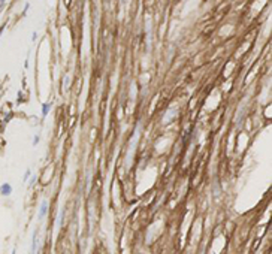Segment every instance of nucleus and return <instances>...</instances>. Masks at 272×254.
<instances>
[{
	"label": "nucleus",
	"mask_w": 272,
	"mask_h": 254,
	"mask_svg": "<svg viewBox=\"0 0 272 254\" xmlns=\"http://www.w3.org/2000/svg\"><path fill=\"white\" fill-rule=\"evenodd\" d=\"M11 194H12V186H11L9 182H3V184L0 186V196L8 197V196H11Z\"/></svg>",
	"instance_id": "obj_1"
},
{
	"label": "nucleus",
	"mask_w": 272,
	"mask_h": 254,
	"mask_svg": "<svg viewBox=\"0 0 272 254\" xmlns=\"http://www.w3.org/2000/svg\"><path fill=\"white\" fill-rule=\"evenodd\" d=\"M47 211H48V202L47 200H43V202L41 203V209H39V220H42V218L45 217Z\"/></svg>",
	"instance_id": "obj_2"
},
{
	"label": "nucleus",
	"mask_w": 272,
	"mask_h": 254,
	"mask_svg": "<svg viewBox=\"0 0 272 254\" xmlns=\"http://www.w3.org/2000/svg\"><path fill=\"white\" fill-rule=\"evenodd\" d=\"M36 248H38V233L34 232L33 233V241H32V254H34Z\"/></svg>",
	"instance_id": "obj_3"
},
{
	"label": "nucleus",
	"mask_w": 272,
	"mask_h": 254,
	"mask_svg": "<svg viewBox=\"0 0 272 254\" xmlns=\"http://www.w3.org/2000/svg\"><path fill=\"white\" fill-rule=\"evenodd\" d=\"M49 109H51V103H45V105L42 106V117H47V114L49 112Z\"/></svg>",
	"instance_id": "obj_4"
},
{
	"label": "nucleus",
	"mask_w": 272,
	"mask_h": 254,
	"mask_svg": "<svg viewBox=\"0 0 272 254\" xmlns=\"http://www.w3.org/2000/svg\"><path fill=\"white\" fill-rule=\"evenodd\" d=\"M30 177H32V171H30V169H27V171H26V175H24V181H27Z\"/></svg>",
	"instance_id": "obj_5"
},
{
	"label": "nucleus",
	"mask_w": 272,
	"mask_h": 254,
	"mask_svg": "<svg viewBox=\"0 0 272 254\" xmlns=\"http://www.w3.org/2000/svg\"><path fill=\"white\" fill-rule=\"evenodd\" d=\"M39 144V136H34V139H33V145H38Z\"/></svg>",
	"instance_id": "obj_6"
},
{
	"label": "nucleus",
	"mask_w": 272,
	"mask_h": 254,
	"mask_svg": "<svg viewBox=\"0 0 272 254\" xmlns=\"http://www.w3.org/2000/svg\"><path fill=\"white\" fill-rule=\"evenodd\" d=\"M33 184H34V177H33V178H32V179H30V182H28V186H33Z\"/></svg>",
	"instance_id": "obj_7"
},
{
	"label": "nucleus",
	"mask_w": 272,
	"mask_h": 254,
	"mask_svg": "<svg viewBox=\"0 0 272 254\" xmlns=\"http://www.w3.org/2000/svg\"><path fill=\"white\" fill-rule=\"evenodd\" d=\"M12 254H17V250H14V251H12Z\"/></svg>",
	"instance_id": "obj_8"
}]
</instances>
